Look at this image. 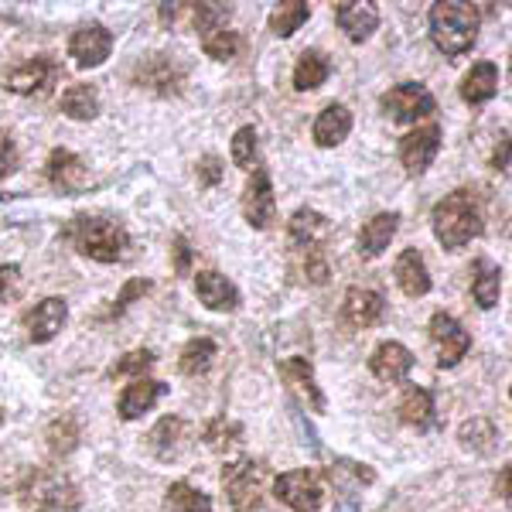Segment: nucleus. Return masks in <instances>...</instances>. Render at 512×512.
<instances>
[{"mask_svg": "<svg viewBox=\"0 0 512 512\" xmlns=\"http://www.w3.org/2000/svg\"><path fill=\"white\" fill-rule=\"evenodd\" d=\"M65 239L72 246L89 256V260H99V263H120L127 260L130 253V233L123 229V222L110 219V216H76L69 219L65 226Z\"/></svg>", "mask_w": 512, "mask_h": 512, "instance_id": "f257e3e1", "label": "nucleus"}, {"mask_svg": "<svg viewBox=\"0 0 512 512\" xmlns=\"http://www.w3.org/2000/svg\"><path fill=\"white\" fill-rule=\"evenodd\" d=\"M434 236L444 250H465L472 239L482 236V209H478V198L468 188L444 195L434 205Z\"/></svg>", "mask_w": 512, "mask_h": 512, "instance_id": "f03ea898", "label": "nucleus"}, {"mask_svg": "<svg viewBox=\"0 0 512 512\" xmlns=\"http://www.w3.org/2000/svg\"><path fill=\"white\" fill-rule=\"evenodd\" d=\"M431 21V38L437 45V52H444L448 59H458L478 38V7L475 4H458V0H441L431 7L427 14Z\"/></svg>", "mask_w": 512, "mask_h": 512, "instance_id": "7ed1b4c3", "label": "nucleus"}, {"mask_svg": "<svg viewBox=\"0 0 512 512\" xmlns=\"http://www.w3.org/2000/svg\"><path fill=\"white\" fill-rule=\"evenodd\" d=\"M21 502L35 512H76L79 509V489L62 472L52 468H35L21 482Z\"/></svg>", "mask_w": 512, "mask_h": 512, "instance_id": "20e7f679", "label": "nucleus"}, {"mask_svg": "<svg viewBox=\"0 0 512 512\" xmlns=\"http://www.w3.org/2000/svg\"><path fill=\"white\" fill-rule=\"evenodd\" d=\"M222 489L229 495L233 512H260L263 489H267V468L253 458H239L222 468Z\"/></svg>", "mask_w": 512, "mask_h": 512, "instance_id": "39448f33", "label": "nucleus"}, {"mask_svg": "<svg viewBox=\"0 0 512 512\" xmlns=\"http://www.w3.org/2000/svg\"><path fill=\"white\" fill-rule=\"evenodd\" d=\"M383 113L393 123H417L437 113V99L431 89L420 86V82H400V86H393L390 93L383 96Z\"/></svg>", "mask_w": 512, "mask_h": 512, "instance_id": "423d86ee", "label": "nucleus"}, {"mask_svg": "<svg viewBox=\"0 0 512 512\" xmlns=\"http://www.w3.org/2000/svg\"><path fill=\"white\" fill-rule=\"evenodd\" d=\"M62 76V65L52 55H38V59L21 62L18 69L7 72V89L18 96H48L52 86Z\"/></svg>", "mask_w": 512, "mask_h": 512, "instance_id": "0eeeda50", "label": "nucleus"}, {"mask_svg": "<svg viewBox=\"0 0 512 512\" xmlns=\"http://www.w3.org/2000/svg\"><path fill=\"white\" fill-rule=\"evenodd\" d=\"M134 82L140 89H147V93L178 96L181 86H185V69L171 55H147V59L137 62Z\"/></svg>", "mask_w": 512, "mask_h": 512, "instance_id": "6e6552de", "label": "nucleus"}, {"mask_svg": "<svg viewBox=\"0 0 512 512\" xmlns=\"http://www.w3.org/2000/svg\"><path fill=\"white\" fill-rule=\"evenodd\" d=\"M274 492L284 506H291L294 512H321V482L311 468H294L284 472L274 482Z\"/></svg>", "mask_w": 512, "mask_h": 512, "instance_id": "1a4fd4ad", "label": "nucleus"}, {"mask_svg": "<svg viewBox=\"0 0 512 512\" xmlns=\"http://www.w3.org/2000/svg\"><path fill=\"white\" fill-rule=\"evenodd\" d=\"M243 216L253 229H270L277 219V198H274V185H270V171L253 168L250 181H246L243 192Z\"/></svg>", "mask_w": 512, "mask_h": 512, "instance_id": "9d476101", "label": "nucleus"}, {"mask_svg": "<svg viewBox=\"0 0 512 512\" xmlns=\"http://www.w3.org/2000/svg\"><path fill=\"white\" fill-rule=\"evenodd\" d=\"M427 332H431V342L437 349V366L441 369H454L468 355V349H472V335H468L451 315H444V311H437L431 318Z\"/></svg>", "mask_w": 512, "mask_h": 512, "instance_id": "9b49d317", "label": "nucleus"}, {"mask_svg": "<svg viewBox=\"0 0 512 512\" xmlns=\"http://www.w3.org/2000/svg\"><path fill=\"white\" fill-rule=\"evenodd\" d=\"M437 151H441V127L427 123V127H420L400 140V164L407 168V175H424L437 158Z\"/></svg>", "mask_w": 512, "mask_h": 512, "instance_id": "f8f14e48", "label": "nucleus"}, {"mask_svg": "<svg viewBox=\"0 0 512 512\" xmlns=\"http://www.w3.org/2000/svg\"><path fill=\"white\" fill-rule=\"evenodd\" d=\"M328 236H332V222L315 209H297L291 222H287V246L294 253L321 250L328 243Z\"/></svg>", "mask_w": 512, "mask_h": 512, "instance_id": "ddd939ff", "label": "nucleus"}, {"mask_svg": "<svg viewBox=\"0 0 512 512\" xmlns=\"http://www.w3.org/2000/svg\"><path fill=\"white\" fill-rule=\"evenodd\" d=\"M113 52V35L103 24H82V28L69 41V55L76 59L79 69H96L110 59Z\"/></svg>", "mask_w": 512, "mask_h": 512, "instance_id": "4468645a", "label": "nucleus"}, {"mask_svg": "<svg viewBox=\"0 0 512 512\" xmlns=\"http://www.w3.org/2000/svg\"><path fill=\"white\" fill-rule=\"evenodd\" d=\"M65 321H69V304H65L62 297H45V301H38L35 308L24 315V328H28L31 342L45 345L62 332Z\"/></svg>", "mask_w": 512, "mask_h": 512, "instance_id": "2eb2a0df", "label": "nucleus"}, {"mask_svg": "<svg viewBox=\"0 0 512 512\" xmlns=\"http://www.w3.org/2000/svg\"><path fill=\"white\" fill-rule=\"evenodd\" d=\"M45 175L65 195H76V192H86L89 188V168L82 164V158H76L72 151H65V147H55V151L48 154Z\"/></svg>", "mask_w": 512, "mask_h": 512, "instance_id": "dca6fc26", "label": "nucleus"}, {"mask_svg": "<svg viewBox=\"0 0 512 512\" xmlns=\"http://www.w3.org/2000/svg\"><path fill=\"white\" fill-rule=\"evenodd\" d=\"M342 315L352 328H373L386 315V297L379 291H369V287H349Z\"/></svg>", "mask_w": 512, "mask_h": 512, "instance_id": "f3484780", "label": "nucleus"}, {"mask_svg": "<svg viewBox=\"0 0 512 512\" xmlns=\"http://www.w3.org/2000/svg\"><path fill=\"white\" fill-rule=\"evenodd\" d=\"M369 369H373V376L383 379V383H403V379L410 376V369H414V355L400 342H383V345H376L373 359H369Z\"/></svg>", "mask_w": 512, "mask_h": 512, "instance_id": "a211bd4d", "label": "nucleus"}, {"mask_svg": "<svg viewBox=\"0 0 512 512\" xmlns=\"http://www.w3.org/2000/svg\"><path fill=\"white\" fill-rule=\"evenodd\" d=\"M195 294L209 311H236L239 308V291L233 280H226L219 270H202L195 277Z\"/></svg>", "mask_w": 512, "mask_h": 512, "instance_id": "6ab92c4d", "label": "nucleus"}, {"mask_svg": "<svg viewBox=\"0 0 512 512\" xmlns=\"http://www.w3.org/2000/svg\"><path fill=\"white\" fill-rule=\"evenodd\" d=\"M335 21H338V28L349 35V41L362 45V41L376 31L379 11H376V4H366V0H349V4L335 7Z\"/></svg>", "mask_w": 512, "mask_h": 512, "instance_id": "aec40b11", "label": "nucleus"}, {"mask_svg": "<svg viewBox=\"0 0 512 512\" xmlns=\"http://www.w3.org/2000/svg\"><path fill=\"white\" fill-rule=\"evenodd\" d=\"M164 393H168V386L158 383V379H134V383H130L127 390L120 393V400H117L120 417L123 420H137L140 414L154 410V403H158Z\"/></svg>", "mask_w": 512, "mask_h": 512, "instance_id": "412c9836", "label": "nucleus"}, {"mask_svg": "<svg viewBox=\"0 0 512 512\" xmlns=\"http://www.w3.org/2000/svg\"><path fill=\"white\" fill-rule=\"evenodd\" d=\"M396 414L407 427H417V431H431L437 424L434 417V396L431 390H424V386H407L400 396V403H396Z\"/></svg>", "mask_w": 512, "mask_h": 512, "instance_id": "4be33fe9", "label": "nucleus"}, {"mask_svg": "<svg viewBox=\"0 0 512 512\" xmlns=\"http://www.w3.org/2000/svg\"><path fill=\"white\" fill-rule=\"evenodd\" d=\"M396 284L407 297H424L431 294V274H427V263L420 250H403L396 256Z\"/></svg>", "mask_w": 512, "mask_h": 512, "instance_id": "5701e85b", "label": "nucleus"}, {"mask_svg": "<svg viewBox=\"0 0 512 512\" xmlns=\"http://www.w3.org/2000/svg\"><path fill=\"white\" fill-rule=\"evenodd\" d=\"M396 229H400V212H379L376 219H369L359 233V256L362 260H376V256L390 246Z\"/></svg>", "mask_w": 512, "mask_h": 512, "instance_id": "b1692460", "label": "nucleus"}, {"mask_svg": "<svg viewBox=\"0 0 512 512\" xmlns=\"http://www.w3.org/2000/svg\"><path fill=\"white\" fill-rule=\"evenodd\" d=\"M349 130H352V113H349V106H342V103H328L325 110L318 113V120H315V144L318 147H338L345 137H349Z\"/></svg>", "mask_w": 512, "mask_h": 512, "instance_id": "393cba45", "label": "nucleus"}, {"mask_svg": "<svg viewBox=\"0 0 512 512\" xmlns=\"http://www.w3.org/2000/svg\"><path fill=\"white\" fill-rule=\"evenodd\" d=\"M495 93H499V69H495V62H478L472 65V72L461 79V99L472 106L489 103Z\"/></svg>", "mask_w": 512, "mask_h": 512, "instance_id": "a878e982", "label": "nucleus"}, {"mask_svg": "<svg viewBox=\"0 0 512 512\" xmlns=\"http://www.w3.org/2000/svg\"><path fill=\"white\" fill-rule=\"evenodd\" d=\"M280 376L287 379V386H294L297 393L304 396V400L311 403V407L318 410H325V396H321V390H318V383H315V373H311V362L308 359H284L280 362Z\"/></svg>", "mask_w": 512, "mask_h": 512, "instance_id": "bb28decb", "label": "nucleus"}, {"mask_svg": "<svg viewBox=\"0 0 512 512\" xmlns=\"http://www.w3.org/2000/svg\"><path fill=\"white\" fill-rule=\"evenodd\" d=\"M328 76H332V62H328L318 48H308V52H301V59L294 65V89L297 93H311V89L325 86Z\"/></svg>", "mask_w": 512, "mask_h": 512, "instance_id": "cd10ccee", "label": "nucleus"}, {"mask_svg": "<svg viewBox=\"0 0 512 512\" xmlns=\"http://www.w3.org/2000/svg\"><path fill=\"white\" fill-rule=\"evenodd\" d=\"M62 113L72 120H96L99 117V93L89 82H76L62 93Z\"/></svg>", "mask_w": 512, "mask_h": 512, "instance_id": "c85d7f7f", "label": "nucleus"}, {"mask_svg": "<svg viewBox=\"0 0 512 512\" xmlns=\"http://www.w3.org/2000/svg\"><path fill=\"white\" fill-rule=\"evenodd\" d=\"M472 294H475V304H478V308H485V311L499 304V294H502V270L495 267V263H489V260H478V263H475Z\"/></svg>", "mask_w": 512, "mask_h": 512, "instance_id": "c756f323", "label": "nucleus"}, {"mask_svg": "<svg viewBox=\"0 0 512 512\" xmlns=\"http://www.w3.org/2000/svg\"><path fill=\"white\" fill-rule=\"evenodd\" d=\"M181 434H185V420L181 417H164L158 427L151 431V448L161 461H175L181 454Z\"/></svg>", "mask_w": 512, "mask_h": 512, "instance_id": "7c9ffc66", "label": "nucleus"}, {"mask_svg": "<svg viewBox=\"0 0 512 512\" xmlns=\"http://www.w3.org/2000/svg\"><path fill=\"white\" fill-rule=\"evenodd\" d=\"M458 437H461V444L475 454H492L499 448V427H495L489 417H475V420H468V424H461Z\"/></svg>", "mask_w": 512, "mask_h": 512, "instance_id": "2f4dec72", "label": "nucleus"}, {"mask_svg": "<svg viewBox=\"0 0 512 512\" xmlns=\"http://www.w3.org/2000/svg\"><path fill=\"white\" fill-rule=\"evenodd\" d=\"M212 359H216V342H212V338H192V342L181 349L178 369L185 376H202V373H209Z\"/></svg>", "mask_w": 512, "mask_h": 512, "instance_id": "473e14b6", "label": "nucleus"}, {"mask_svg": "<svg viewBox=\"0 0 512 512\" xmlns=\"http://www.w3.org/2000/svg\"><path fill=\"white\" fill-rule=\"evenodd\" d=\"M308 18H311V7L304 0H291V4H280L270 11V31L277 38H291Z\"/></svg>", "mask_w": 512, "mask_h": 512, "instance_id": "72a5a7b5", "label": "nucleus"}, {"mask_svg": "<svg viewBox=\"0 0 512 512\" xmlns=\"http://www.w3.org/2000/svg\"><path fill=\"white\" fill-rule=\"evenodd\" d=\"M45 441H48V451H52L55 458H62V454L76 451V444H79V424H76V417L65 414L59 420H52V424H48Z\"/></svg>", "mask_w": 512, "mask_h": 512, "instance_id": "f704fd0d", "label": "nucleus"}, {"mask_svg": "<svg viewBox=\"0 0 512 512\" xmlns=\"http://www.w3.org/2000/svg\"><path fill=\"white\" fill-rule=\"evenodd\" d=\"M168 509L171 512H212V499L202 489L188 482H175L168 489Z\"/></svg>", "mask_w": 512, "mask_h": 512, "instance_id": "c9c22d12", "label": "nucleus"}, {"mask_svg": "<svg viewBox=\"0 0 512 512\" xmlns=\"http://www.w3.org/2000/svg\"><path fill=\"white\" fill-rule=\"evenodd\" d=\"M229 7L226 4H198L192 7V24H195V31L202 38H209V35H216V31L226 28V21H229Z\"/></svg>", "mask_w": 512, "mask_h": 512, "instance_id": "e433bc0d", "label": "nucleus"}, {"mask_svg": "<svg viewBox=\"0 0 512 512\" xmlns=\"http://www.w3.org/2000/svg\"><path fill=\"white\" fill-rule=\"evenodd\" d=\"M233 161H236V168H243V171L260 168V144H256L253 127H239L233 134Z\"/></svg>", "mask_w": 512, "mask_h": 512, "instance_id": "4c0bfd02", "label": "nucleus"}, {"mask_svg": "<svg viewBox=\"0 0 512 512\" xmlns=\"http://www.w3.org/2000/svg\"><path fill=\"white\" fill-rule=\"evenodd\" d=\"M239 45H243V41H239L236 31H229V28H222V31H216V35L202 38L205 55H209V59H216V62H229V59H236Z\"/></svg>", "mask_w": 512, "mask_h": 512, "instance_id": "58836bf2", "label": "nucleus"}, {"mask_svg": "<svg viewBox=\"0 0 512 512\" xmlns=\"http://www.w3.org/2000/svg\"><path fill=\"white\" fill-rule=\"evenodd\" d=\"M239 424H233V420H226V417H216V420H209V427H205V441H209V448L212 451H226V448H233V444L239 441Z\"/></svg>", "mask_w": 512, "mask_h": 512, "instance_id": "ea45409f", "label": "nucleus"}, {"mask_svg": "<svg viewBox=\"0 0 512 512\" xmlns=\"http://www.w3.org/2000/svg\"><path fill=\"white\" fill-rule=\"evenodd\" d=\"M154 352L151 349H134V352H127L123 359H117L110 366V379H117V376H134V373H147V369L154 366Z\"/></svg>", "mask_w": 512, "mask_h": 512, "instance_id": "a19ab883", "label": "nucleus"}, {"mask_svg": "<svg viewBox=\"0 0 512 512\" xmlns=\"http://www.w3.org/2000/svg\"><path fill=\"white\" fill-rule=\"evenodd\" d=\"M147 291H151V280H140V277H134V280H130V284L120 291L117 301H113V308H110V311H103V315H99V321H113V318H120L123 311L130 308V301H137V297H144Z\"/></svg>", "mask_w": 512, "mask_h": 512, "instance_id": "79ce46f5", "label": "nucleus"}, {"mask_svg": "<svg viewBox=\"0 0 512 512\" xmlns=\"http://www.w3.org/2000/svg\"><path fill=\"white\" fill-rule=\"evenodd\" d=\"M304 256V263H301V274L308 284H328V277H332V270H328V260H325V253L321 250H308V253H301Z\"/></svg>", "mask_w": 512, "mask_h": 512, "instance_id": "37998d69", "label": "nucleus"}, {"mask_svg": "<svg viewBox=\"0 0 512 512\" xmlns=\"http://www.w3.org/2000/svg\"><path fill=\"white\" fill-rule=\"evenodd\" d=\"M222 178H226L222 161L216 158V154H205V158L198 161V181H202L205 188H216V185H222Z\"/></svg>", "mask_w": 512, "mask_h": 512, "instance_id": "c03bdc74", "label": "nucleus"}, {"mask_svg": "<svg viewBox=\"0 0 512 512\" xmlns=\"http://www.w3.org/2000/svg\"><path fill=\"white\" fill-rule=\"evenodd\" d=\"M14 168H18V147H14L7 130H0V181L11 175Z\"/></svg>", "mask_w": 512, "mask_h": 512, "instance_id": "a18cd8bd", "label": "nucleus"}, {"mask_svg": "<svg viewBox=\"0 0 512 512\" xmlns=\"http://www.w3.org/2000/svg\"><path fill=\"white\" fill-rule=\"evenodd\" d=\"M18 287H21V270L14 263H0V304L18 294Z\"/></svg>", "mask_w": 512, "mask_h": 512, "instance_id": "49530a36", "label": "nucleus"}, {"mask_svg": "<svg viewBox=\"0 0 512 512\" xmlns=\"http://www.w3.org/2000/svg\"><path fill=\"white\" fill-rule=\"evenodd\" d=\"M171 253H175V270L181 277L192 270V256H195V250H192V243H188L185 236H175V243H171Z\"/></svg>", "mask_w": 512, "mask_h": 512, "instance_id": "de8ad7c7", "label": "nucleus"}, {"mask_svg": "<svg viewBox=\"0 0 512 512\" xmlns=\"http://www.w3.org/2000/svg\"><path fill=\"white\" fill-rule=\"evenodd\" d=\"M335 512H359V499L355 492H345V489H335Z\"/></svg>", "mask_w": 512, "mask_h": 512, "instance_id": "09e8293b", "label": "nucleus"}, {"mask_svg": "<svg viewBox=\"0 0 512 512\" xmlns=\"http://www.w3.org/2000/svg\"><path fill=\"white\" fill-rule=\"evenodd\" d=\"M495 168H499V171H509V134H506V130H502L499 147H495Z\"/></svg>", "mask_w": 512, "mask_h": 512, "instance_id": "8fccbe9b", "label": "nucleus"}, {"mask_svg": "<svg viewBox=\"0 0 512 512\" xmlns=\"http://www.w3.org/2000/svg\"><path fill=\"white\" fill-rule=\"evenodd\" d=\"M0 424H4V410H0Z\"/></svg>", "mask_w": 512, "mask_h": 512, "instance_id": "3c124183", "label": "nucleus"}]
</instances>
